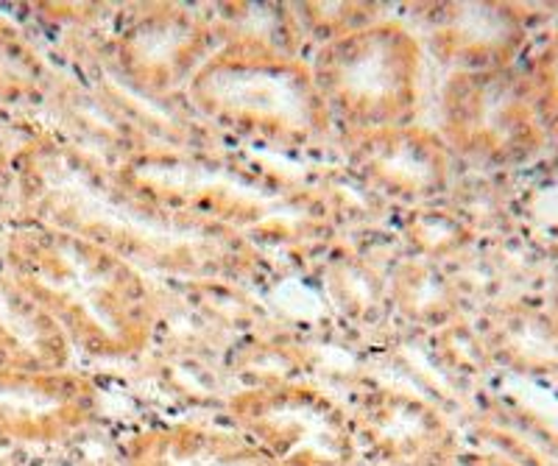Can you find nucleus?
Returning <instances> with one entry per match:
<instances>
[{
	"label": "nucleus",
	"instance_id": "39448f33",
	"mask_svg": "<svg viewBox=\"0 0 558 466\" xmlns=\"http://www.w3.org/2000/svg\"><path fill=\"white\" fill-rule=\"evenodd\" d=\"M7 191H9V168L7 162H3V157H0V201H3Z\"/></svg>",
	"mask_w": 558,
	"mask_h": 466
},
{
	"label": "nucleus",
	"instance_id": "f257e3e1",
	"mask_svg": "<svg viewBox=\"0 0 558 466\" xmlns=\"http://www.w3.org/2000/svg\"><path fill=\"white\" fill-rule=\"evenodd\" d=\"M76 391L34 369L0 366V444H51L82 421Z\"/></svg>",
	"mask_w": 558,
	"mask_h": 466
},
{
	"label": "nucleus",
	"instance_id": "20e7f679",
	"mask_svg": "<svg viewBox=\"0 0 558 466\" xmlns=\"http://www.w3.org/2000/svg\"><path fill=\"white\" fill-rule=\"evenodd\" d=\"M26 71H23V57L17 48L0 34V90H12L23 82Z\"/></svg>",
	"mask_w": 558,
	"mask_h": 466
},
{
	"label": "nucleus",
	"instance_id": "7ed1b4c3",
	"mask_svg": "<svg viewBox=\"0 0 558 466\" xmlns=\"http://www.w3.org/2000/svg\"><path fill=\"white\" fill-rule=\"evenodd\" d=\"M45 327L17 287L0 280V366L39 369L48 360Z\"/></svg>",
	"mask_w": 558,
	"mask_h": 466
},
{
	"label": "nucleus",
	"instance_id": "f03ea898",
	"mask_svg": "<svg viewBox=\"0 0 558 466\" xmlns=\"http://www.w3.org/2000/svg\"><path fill=\"white\" fill-rule=\"evenodd\" d=\"M134 466H277L266 455L213 433H173L140 444Z\"/></svg>",
	"mask_w": 558,
	"mask_h": 466
}]
</instances>
